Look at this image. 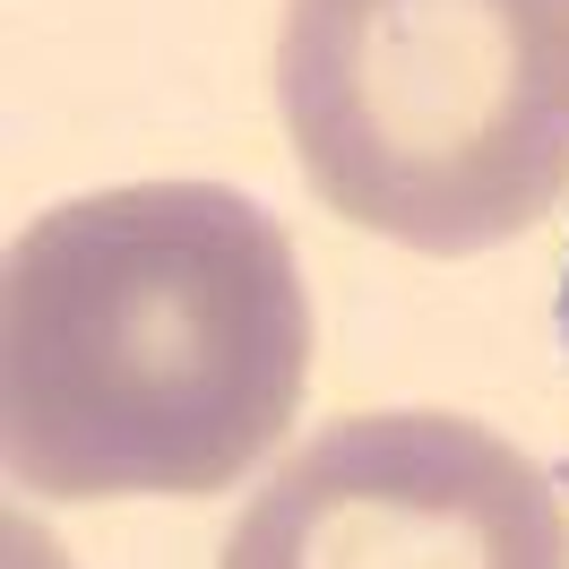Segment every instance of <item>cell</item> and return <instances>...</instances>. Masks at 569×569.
I'll use <instances>...</instances> for the list:
<instances>
[{"label":"cell","instance_id":"cell-1","mask_svg":"<svg viewBox=\"0 0 569 569\" xmlns=\"http://www.w3.org/2000/svg\"><path fill=\"white\" fill-rule=\"evenodd\" d=\"M311 293L284 224L216 181H130L9 250L0 423L52 500H208L284 440Z\"/></svg>","mask_w":569,"mask_h":569},{"label":"cell","instance_id":"cell-2","mask_svg":"<svg viewBox=\"0 0 569 569\" xmlns=\"http://www.w3.org/2000/svg\"><path fill=\"white\" fill-rule=\"evenodd\" d=\"M277 112L346 224L518 242L569 199V0H284Z\"/></svg>","mask_w":569,"mask_h":569},{"label":"cell","instance_id":"cell-3","mask_svg":"<svg viewBox=\"0 0 569 569\" xmlns=\"http://www.w3.org/2000/svg\"><path fill=\"white\" fill-rule=\"evenodd\" d=\"M216 569H569V509L466 415H346L277 466Z\"/></svg>","mask_w":569,"mask_h":569},{"label":"cell","instance_id":"cell-4","mask_svg":"<svg viewBox=\"0 0 569 569\" xmlns=\"http://www.w3.org/2000/svg\"><path fill=\"white\" fill-rule=\"evenodd\" d=\"M561 328H569V284H561Z\"/></svg>","mask_w":569,"mask_h":569}]
</instances>
